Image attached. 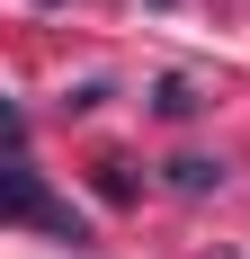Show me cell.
Masks as SVG:
<instances>
[{"label":"cell","instance_id":"6da1fadb","mask_svg":"<svg viewBox=\"0 0 250 259\" xmlns=\"http://www.w3.org/2000/svg\"><path fill=\"white\" fill-rule=\"evenodd\" d=\"M9 224H18V233H54V241H72V250L90 241V214H80V206H63L27 152H18V170H9Z\"/></svg>","mask_w":250,"mask_h":259},{"label":"cell","instance_id":"7a4b0ae2","mask_svg":"<svg viewBox=\"0 0 250 259\" xmlns=\"http://www.w3.org/2000/svg\"><path fill=\"white\" fill-rule=\"evenodd\" d=\"M179 170V188H188V197H205V188H224V161H170Z\"/></svg>","mask_w":250,"mask_h":259}]
</instances>
